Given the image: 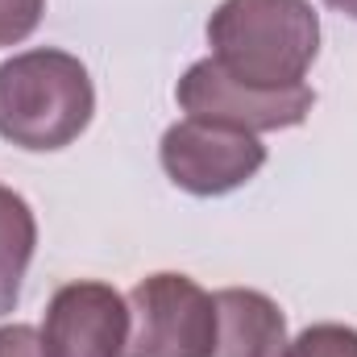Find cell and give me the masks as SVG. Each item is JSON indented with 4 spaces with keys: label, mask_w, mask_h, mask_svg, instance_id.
<instances>
[{
    "label": "cell",
    "mask_w": 357,
    "mask_h": 357,
    "mask_svg": "<svg viewBox=\"0 0 357 357\" xmlns=\"http://www.w3.org/2000/svg\"><path fill=\"white\" fill-rule=\"evenodd\" d=\"M208 46L212 63L245 88H299L320 54V17L307 0H220Z\"/></svg>",
    "instance_id": "cell-1"
},
{
    "label": "cell",
    "mask_w": 357,
    "mask_h": 357,
    "mask_svg": "<svg viewBox=\"0 0 357 357\" xmlns=\"http://www.w3.org/2000/svg\"><path fill=\"white\" fill-rule=\"evenodd\" d=\"M96 88L88 67L54 46L0 63V137L21 150H63L91 125Z\"/></svg>",
    "instance_id": "cell-2"
},
{
    "label": "cell",
    "mask_w": 357,
    "mask_h": 357,
    "mask_svg": "<svg viewBox=\"0 0 357 357\" xmlns=\"http://www.w3.org/2000/svg\"><path fill=\"white\" fill-rule=\"evenodd\" d=\"M129 341L121 357H212L216 299L187 274L162 270L129 295Z\"/></svg>",
    "instance_id": "cell-3"
},
{
    "label": "cell",
    "mask_w": 357,
    "mask_h": 357,
    "mask_svg": "<svg viewBox=\"0 0 357 357\" xmlns=\"http://www.w3.org/2000/svg\"><path fill=\"white\" fill-rule=\"evenodd\" d=\"M158 158L175 187L208 199V195H229L245 187L266 167V146L258 142V133L187 116L162 133Z\"/></svg>",
    "instance_id": "cell-4"
},
{
    "label": "cell",
    "mask_w": 357,
    "mask_h": 357,
    "mask_svg": "<svg viewBox=\"0 0 357 357\" xmlns=\"http://www.w3.org/2000/svg\"><path fill=\"white\" fill-rule=\"evenodd\" d=\"M178 108L195 121H212V125H229V129H245V133H270V129H295L307 121V112L316 108V91L307 84L299 88H245L233 75H225L212 59H199L187 67V75L178 79Z\"/></svg>",
    "instance_id": "cell-5"
},
{
    "label": "cell",
    "mask_w": 357,
    "mask_h": 357,
    "mask_svg": "<svg viewBox=\"0 0 357 357\" xmlns=\"http://www.w3.org/2000/svg\"><path fill=\"white\" fill-rule=\"evenodd\" d=\"M38 333L46 357H121L129 341V303L116 287L79 278L54 291Z\"/></svg>",
    "instance_id": "cell-6"
},
{
    "label": "cell",
    "mask_w": 357,
    "mask_h": 357,
    "mask_svg": "<svg viewBox=\"0 0 357 357\" xmlns=\"http://www.w3.org/2000/svg\"><path fill=\"white\" fill-rule=\"evenodd\" d=\"M216 299V345L212 357H282L287 316L282 307L250 287H225Z\"/></svg>",
    "instance_id": "cell-7"
},
{
    "label": "cell",
    "mask_w": 357,
    "mask_h": 357,
    "mask_svg": "<svg viewBox=\"0 0 357 357\" xmlns=\"http://www.w3.org/2000/svg\"><path fill=\"white\" fill-rule=\"evenodd\" d=\"M33 245L38 220L29 204L13 187H0V316H8L21 299V278L33 262Z\"/></svg>",
    "instance_id": "cell-8"
},
{
    "label": "cell",
    "mask_w": 357,
    "mask_h": 357,
    "mask_svg": "<svg viewBox=\"0 0 357 357\" xmlns=\"http://www.w3.org/2000/svg\"><path fill=\"white\" fill-rule=\"evenodd\" d=\"M282 357H357V328H349V324H312L295 341H287Z\"/></svg>",
    "instance_id": "cell-9"
},
{
    "label": "cell",
    "mask_w": 357,
    "mask_h": 357,
    "mask_svg": "<svg viewBox=\"0 0 357 357\" xmlns=\"http://www.w3.org/2000/svg\"><path fill=\"white\" fill-rule=\"evenodd\" d=\"M46 0H0V46L25 42L42 25Z\"/></svg>",
    "instance_id": "cell-10"
},
{
    "label": "cell",
    "mask_w": 357,
    "mask_h": 357,
    "mask_svg": "<svg viewBox=\"0 0 357 357\" xmlns=\"http://www.w3.org/2000/svg\"><path fill=\"white\" fill-rule=\"evenodd\" d=\"M0 357H46L42 333L29 324H4L0 328Z\"/></svg>",
    "instance_id": "cell-11"
},
{
    "label": "cell",
    "mask_w": 357,
    "mask_h": 357,
    "mask_svg": "<svg viewBox=\"0 0 357 357\" xmlns=\"http://www.w3.org/2000/svg\"><path fill=\"white\" fill-rule=\"evenodd\" d=\"M328 8H337V13H345V17H354L357 21V0H324Z\"/></svg>",
    "instance_id": "cell-12"
}]
</instances>
